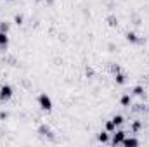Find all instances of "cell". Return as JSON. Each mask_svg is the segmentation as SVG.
<instances>
[{
    "label": "cell",
    "mask_w": 149,
    "mask_h": 147,
    "mask_svg": "<svg viewBox=\"0 0 149 147\" xmlns=\"http://www.w3.org/2000/svg\"><path fill=\"white\" fill-rule=\"evenodd\" d=\"M38 106L43 111H50L52 109V99H50L47 94H40V95H38Z\"/></svg>",
    "instance_id": "1"
},
{
    "label": "cell",
    "mask_w": 149,
    "mask_h": 147,
    "mask_svg": "<svg viewBox=\"0 0 149 147\" xmlns=\"http://www.w3.org/2000/svg\"><path fill=\"white\" fill-rule=\"evenodd\" d=\"M10 97H12V87L10 85H2L0 87V101L7 102V101H10Z\"/></svg>",
    "instance_id": "2"
},
{
    "label": "cell",
    "mask_w": 149,
    "mask_h": 147,
    "mask_svg": "<svg viewBox=\"0 0 149 147\" xmlns=\"http://www.w3.org/2000/svg\"><path fill=\"white\" fill-rule=\"evenodd\" d=\"M125 137H127V133L123 132V130H118L116 133H113V140H111V144L113 146H120L123 140H125Z\"/></svg>",
    "instance_id": "3"
},
{
    "label": "cell",
    "mask_w": 149,
    "mask_h": 147,
    "mask_svg": "<svg viewBox=\"0 0 149 147\" xmlns=\"http://www.w3.org/2000/svg\"><path fill=\"white\" fill-rule=\"evenodd\" d=\"M7 47H9V37H7V33L0 31V49L5 50Z\"/></svg>",
    "instance_id": "4"
},
{
    "label": "cell",
    "mask_w": 149,
    "mask_h": 147,
    "mask_svg": "<svg viewBox=\"0 0 149 147\" xmlns=\"http://www.w3.org/2000/svg\"><path fill=\"white\" fill-rule=\"evenodd\" d=\"M121 146H125V147H134V146H139V140H137V139H134V137H130V139H127V137H125V140L121 142Z\"/></svg>",
    "instance_id": "5"
},
{
    "label": "cell",
    "mask_w": 149,
    "mask_h": 147,
    "mask_svg": "<svg viewBox=\"0 0 149 147\" xmlns=\"http://www.w3.org/2000/svg\"><path fill=\"white\" fill-rule=\"evenodd\" d=\"M114 81H116L118 85H123V83L127 81V76H125L123 73H120V71H118V73L114 74Z\"/></svg>",
    "instance_id": "6"
},
{
    "label": "cell",
    "mask_w": 149,
    "mask_h": 147,
    "mask_svg": "<svg viewBox=\"0 0 149 147\" xmlns=\"http://www.w3.org/2000/svg\"><path fill=\"white\" fill-rule=\"evenodd\" d=\"M99 142H102V144H108V142H109L108 132H101V133H99Z\"/></svg>",
    "instance_id": "7"
},
{
    "label": "cell",
    "mask_w": 149,
    "mask_h": 147,
    "mask_svg": "<svg viewBox=\"0 0 149 147\" xmlns=\"http://www.w3.org/2000/svg\"><path fill=\"white\" fill-rule=\"evenodd\" d=\"M111 119H113V123H114L116 126H120V125H123V116H121V114H116V116H113Z\"/></svg>",
    "instance_id": "8"
},
{
    "label": "cell",
    "mask_w": 149,
    "mask_h": 147,
    "mask_svg": "<svg viewBox=\"0 0 149 147\" xmlns=\"http://www.w3.org/2000/svg\"><path fill=\"white\" fill-rule=\"evenodd\" d=\"M106 132H108V133H111V132H116V125L113 123V119H109V121L106 123Z\"/></svg>",
    "instance_id": "9"
},
{
    "label": "cell",
    "mask_w": 149,
    "mask_h": 147,
    "mask_svg": "<svg viewBox=\"0 0 149 147\" xmlns=\"http://www.w3.org/2000/svg\"><path fill=\"white\" fill-rule=\"evenodd\" d=\"M120 102H121V106H125V107H127V106H130V95H128V94H125V95L120 99Z\"/></svg>",
    "instance_id": "10"
},
{
    "label": "cell",
    "mask_w": 149,
    "mask_h": 147,
    "mask_svg": "<svg viewBox=\"0 0 149 147\" xmlns=\"http://www.w3.org/2000/svg\"><path fill=\"white\" fill-rule=\"evenodd\" d=\"M127 40H128L130 43H137V40H139V38H137V35H135L134 31H130V33H127Z\"/></svg>",
    "instance_id": "11"
},
{
    "label": "cell",
    "mask_w": 149,
    "mask_h": 147,
    "mask_svg": "<svg viewBox=\"0 0 149 147\" xmlns=\"http://www.w3.org/2000/svg\"><path fill=\"white\" fill-rule=\"evenodd\" d=\"M142 94H144V87L142 85H137L134 88V95H142Z\"/></svg>",
    "instance_id": "12"
},
{
    "label": "cell",
    "mask_w": 149,
    "mask_h": 147,
    "mask_svg": "<svg viewBox=\"0 0 149 147\" xmlns=\"http://www.w3.org/2000/svg\"><path fill=\"white\" fill-rule=\"evenodd\" d=\"M0 31H3V33H7V31H9V24H7L5 21H2V23H0Z\"/></svg>",
    "instance_id": "13"
},
{
    "label": "cell",
    "mask_w": 149,
    "mask_h": 147,
    "mask_svg": "<svg viewBox=\"0 0 149 147\" xmlns=\"http://www.w3.org/2000/svg\"><path fill=\"white\" fill-rule=\"evenodd\" d=\"M14 23H16L17 26H21V24H23V16H21V14H17V16L14 17Z\"/></svg>",
    "instance_id": "14"
},
{
    "label": "cell",
    "mask_w": 149,
    "mask_h": 147,
    "mask_svg": "<svg viewBox=\"0 0 149 147\" xmlns=\"http://www.w3.org/2000/svg\"><path fill=\"white\" fill-rule=\"evenodd\" d=\"M139 128H141V123H139V121H135V123L132 125V130H134V132H139Z\"/></svg>",
    "instance_id": "15"
},
{
    "label": "cell",
    "mask_w": 149,
    "mask_h": 147,
    "mask_svg": "<svg viewBox=\"0 0 149 147\" xmlns=\"http://www.w3.org/2000/svg\"><path fill=\"white\" fill-rule=\"evenodd\" d=\"M7 2H12V0H7Z\"/></svg>",
    "instance_id": "16"
},
{
    "label": "cell",
    "mask_w": 149,
    "mask_h": 147,
    "mask_svg": "<svg viewBox=\"0 0 149 147\" xmlns=\"http://www.w3.org/2000/svg\"><path fill=\"white\" fill-rule=\"evenodd\" d=\"M37 2H42V0H37Z\"/></svg>",
    "instance_id": "17"
}]
</instances>
